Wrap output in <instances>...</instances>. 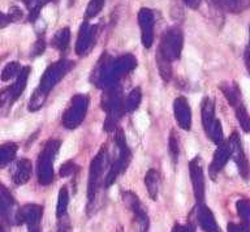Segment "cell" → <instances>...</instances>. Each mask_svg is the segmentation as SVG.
Masks as SVG:
<instances>
[{"label":"cell","instance_id":"obj_1","mask_svg":"<svg viewBox=\"0 0 250 232\" xmlns=\"http://www.w3.org/2000/svg\"><path fill=\"white\" fill-rule=\"evenodd\" d=\"M137 67V59L130 54L121 55L116 59L108 54H103L98 62L97 67L94 68L91 75V83L99 89H108V87L119 85L123 77L130 73Z\"/></svg>","mask_w":250,"mask_h":232},{"label":"cell","instance_id":"obj_3","mask_svg":"<svg viewBox=\"0 0 250 232\" xmlns=\"http://www.w3.org/2000/svg\"><path fill=\"white\" fill-rule=\"evenodd\" d=\"M115 145L119 149V157L115 162H113L111 167L108 169V173L107 176L104 177V187L105 188H109L111 185L117 180V177L120 176L121 173L125 172L126 169H128L129 163L132 161V151L129 150L128 144H126V140H125L124 132L121 128H117L115 130Z\"/></svg>","mask_w":250,"mask_h":232},{"label":"cell","instance_id":"obj_37","mask_svg":"<svg viewBox=\"0 0 250 232\" xmlns=\"http://www.w3.org/2000/svg\"><path fill=\"white\" fill-rule=\"evenodd\" d=\"M77 169H78L77 166L74 165L72 161H69V162H66L65 165L62 166V169H60V175H62V177L70 176V175H74V172H76Z\"/></svg>","mask_w":250,"mask_h":232},{"label":"cell","instance_id":"obj_2","mask_svg":"<svg viewBox=\"0 0 250 232\" xmlns=\"http://www.w3.org/2000/svg\"><path fill=\"white\" fill-rule=\"evenodd\" d=\"M102 108L105 111L107 118L104 122L105 132H112L117 129V124L120 119L125 115L124 98H123V91L120 85L108 87L105 89L101 101Z\"/></svg>","mask_w":250,"mask_h":232},{"label":"cell","instance_id":"obj_39","mask_svg":"<svg viewBox=\"0 0 250 232\" xmlns=\"http://www.w3.org/2000/svg\"><path fill=\"white\" fill-rule=\"evenodd\" d=\"M58 232H70V223L69 220L66 219V215L60 218V220H59Z\"/></svg>","mask_w":250,"mask_h":232},{"label":"cell","instance_id":"obj_38","mask_svg":"<svg viewBox=\"0 0 250 232\" xmlns=\"http://www.w3.org/2000/svg\"><path fill=\"white\" fill-rule=\"evenodd\" d=\"M250 227L248 224H245L244 222L241 223H233V222H230L227 226V232H249Z\"/></svg>","mask_w":250,"mask_h":232},{"label":"cell","instance_id":"obj_6","mask_svg":"<svg viewBox=\"0 0 250 232\" xmlns=\"http://www.w3.org/2000/svg\"><path fill=\"white\" fill-rule=\"evenodd\" d=\"M73 62L66 59H60L48 65V68L43 73L42 79H41L38 89H35V90L47 97L48 93L65 77L66 73L73 68Z\"/></svg>","mask_w":250,"mask_h":232},{"label":"cell","instance_id":"obj_8","mask_svg":"<svg viewBox=\"0 0 250 232\" xmlns=\"http://www.w3.org/2000/svg\"><path fill=\"white\" fill-rule=\"evenodd\" d=\"M201 114H202V126L203 129L206 132L207 137L210 138L211 141L220 145L223 144V128L220 120L215 118V105L208 97L202 101V106H201Z\"/></svg>","mask_w":250,"mask_h":232},{"label":"cell","instance_id":"obj_36","mask_svg":"<svg viewBox=\"0 0 250 232\" xmlns=\"http://www.w3.org/2000/svg\"><path fill=\"white\" fill-rule=\"evenodd\" d=\"M218 1L230 12H238L242 8L241 0H218Z\"/></svg>","mask_w":250,"mask_h":232},{"label":"cell","instance_id":"obj_44","mask_svg":"<svg viewBox=\"0 0 250 232\" xmlns=\"http://www.w3.org/2000/svg\"><path fill=\"white\" fill-rule=\"evenodd\" d=\"M249 32H250V28H249Z\"/></svg>","mask_w":250,"mask_h":232},{"label":"cell","instance_id":"obj_20","mask_svg":"<svg viewBox=\"0 0 250 232\" xmlns=\"http://www.w3.org/2000/svg\"><path fill=\"white\" fill-rule=\"evenodd\" d=\"M0 197H1V216H3V219H9V222H15L19 209H15V200L4 185H1V188H0Z\"/></svg>","mask_w":250,"mask_h":232},{"label":"cell","instance_id":"obj_25","mask_svg":"<svg viewBox=\"0 0 250 232\" xmlns=\"http://www.w3.org/2000/svg\"><path fill=\"white\" fill-rule=\"evenodd\" d=\"M156 67L159 71V75L164 83H168L172 77V62L168 60L166 56H163L160 52L156 51Z\"/></svg>","mask_w":250,"mask_h":232},{"label":"cell","instance_id":"obj_5","mask_svg":"<svg viewBox=\"0 0 250 232\" xmlns=\"http://www.w3.org/2000/svg\"><path fill=\"white\" fill-rule=\"evenodd\" d=\"M108 166V151L104 145L102 146L98 154L93 158L90 163L89 169V181H87V198H89V206L95 201L97 193L99 190L102 181L103 180V173L105 167Z\"/></svg>","mask_w":250,"mask_h":232},{"label":"cell","instance_id":"obj_11","mask_svg":"<svg viewBox=\"0 0 250 232\" xmlns=\"http://www.w3.org/2000/svg\"><path fill=\"white\" fill-rule=\"evenodd\" d=\"M189 172H190V180L193 185V193H194L197 204H203L205 201V173H203V162L202 158L197 155L189 163Z\"/></svg>","mask_w":250,"mask_h":232},{"label":"cell","instance_id":"obj_19","mask_svg":"<svg viewBox=\"0 0 250 232\" xmlns=\"http://www.w3.org/2000/svg\"><path fill=\"white\" fill-rule=\"evenodd\" d=\"M124 202L128 205V208L130 209L134 214V218L138 222V224H141V227H142V232H146L147 230V214L145 211L144 206L138 200V197L134 194L133 192H125L124 193Z\"/></svg>","mask_w":250,"mask_h":232},{"label":"cell","instance_id":"obj_22","mask_svg":"<svg viewBox=\"0 0 250 232\" xmlns=\"http://www.w3.org/2000/svg\"><path fill=\"white\" fill-rule=\"evenodd\" d=\"M160 184H162V180H160V173L154 169H150L145 175V185H146V189H147L148 196L151 200H158V196H159L160 190Z\"/></svg>","mask_w":250,"mask_h":232},{"label":"cell","instance_id":"obj_16","mask_svg":"<svg viewBox=\"0 0 250 232\" xmlns=\"http://www.w3.org/2000/svg\"><path fill=\"white\" fill-rule=\"evenodd\" d=\"M229 158H232V150H230L228 141L218 145V149L215 150L214 158H212L210 169H208V172H210V176L212 180H215L218 173L226 167L227 162L229 161Z\"/></svg>","mask_w":250,"mask_h":232},{"label":"cell","instance_id":"obj_43","mask_svg":"<svg viewBox=\"0 0 250 232\" xmlns=\"http://www.w3.org/2000/svg\"><path fill=\"white\" fill-rule=\"evenodd\" d=\"M244 58H245L246 69H248V72H249V75H250V43H249V46L246 47L245 55H244Z\"/></svg>","mask_w":250,"mask_h":232},{"label":"cell","instance_id":"obj_4","mask_svg":"<svg viewBox=\"0 0 250 232\" xmlns=\"http://www.w3.org/2000/svg\"><path fill=\"white\" fill-rule=\"evenodd\" d=\"M62 142L59 140L51 138L44 144L43 149L41 150L37 162V176L39 184L50 185L54 181V161Z\"/></svg>","mask_w":250,"mask_h":232},{"label":"cell","instance_id":"obj_14","mask_svg":"<svg viewBox=\"0 0 250 232\" xmlns=\"http://www.w3.org/2000/svg\"><path fill=\"white\" fill-rule=\"evenodd\" d=\"M138 24L141 28V40L145 48H150L154 43V13L151 9L141 8L138 12Z\"/></svg>","mask_w":250,"mask_h":232},{"label":"cell","instance_id":"obj_23","mask_svg":"<svg viewBox=\"0 0 250 232\" xmlns=\"http://www.w3.org/2000/svg\"><path fill=\"white\" fill-rule=\"evenodd\" d=\"M219 89L222 90V93L224 94L227 101L229 102V105L233 107V108L242 102L241 91H240L238 86L236 85V83H223L220 84Z\"/></svg>","mask_w":250,"mask_h":232},{"label":"cell","instance_id":"obj_18","mask_svg":"<svg viewBox=\"0 0 250 232\" xmlns=\"http://www.w3.org/2000/svg\"><path fill=\"white\" fill-rule=\"evenodd\" d=\"M195 216H197L199 227L205 232H222L212 211L205 204H198L195 209Z\"/></svg>","mask_w":250,"mask_h":232},{"label":"cell","instance_id":"obj_32","mask_svg":"<svg viewBox=\"0 0 250 232\" xmlns=\"http://www.w3.org/2000/svg\"><path fill=\"white\" fill-rule=\"evenodd\" d=\"M23 4L29 9L30 12V19L34 20L35 17L39 15V11L44 7V5L50 1V0H22Z\"/></svg>","mask_w":250,"mask_h":232},{"label":"cell","instance_id":"obj_35","mask_svg":"<svg viewBox=\"0 0 250 232\" xmlns=\"http://www.w3.org/2000/svg\"><path fill=\"white\" fill-rule=\"evenodd\" d=\"M46 99V95L41 94L39 91L35 90L34 93H33V95H31L30 102H29V111H33V112H34V111H38L39 108L44 105Z\"/></svg>","mask_w":250,"mask_h":232},{"label":"cell","instance_id":"obj_26","mask_svg":"<svg viewBox=\"0 0 250 232\" xmlns=\"http://www.w3.org/2000/svg\"><path fill=\"white\" fill-rule=\"evenodd\" d=\"M141 101H142V90L141 87H136L133 89L126 98L124 99V107L126 112H134L136 110H138V107L141 105Z\"/></svg>","mask_w":250,"mask_h":232},{"label":"cell","instance_id":"obj_42","mask_svg":"<svg viewBox=\"0 0 250 232\" xmlns=\"http://www.w3.org/2000/svg\"><path fill=\"white\" fill-rule=\"evenodd\" d=\"M184 3H185L188 7H190V8L198 9L201 3H202V0H184Z\"/></svg>","mask_w":250,"mask_h":232},{"label":"cell","instance_id":"obj_7","mask_svg":"<svg viewBox=\"0 0 250 232\" xmlns=\"http://www.w3.org/2000/svg\"><path fill=\"white\" fill-rule=\"evenodd\" d=\"M89 108V97L85 94H76L70 99L69 106L62 112V124L66 129H76L85 120Z\"/></svg>","mask_w":250,"mask_h":232},{"label":"cell","instance_id":"obj_40","mask_svg":"<svg viewBox=\"0 0 250 232\" xmlns=\"http://www.w3.org/2000/svg\"><path fill=\"white\" fill-rule=\"evenodd\" d=\"M44 48H46V43H44V41L39 40L38 42L35 43L34 54H33V55H34V56L41 55V54H43V52H44Z\"/></svg>","mask_w":250,"mask_h":232},{"label":"cell","instance_id":"obj_31","mask_svg":"<svg viewBox=\"0 0 250 232\" xmlns=\"http://www.w3.org/2000/svg\"><path fill=\"white\" fill-rule=\"evenodd\" d=\"M21 69H22V67L20 65L19 62H11V63H8L3 68V72H1V81L5 83V81H9L11 79H13L15 76H19Z\"/></svg>","mask_w":250,"mask_h":232},{"label":"cell","instance_id":"obj_21","mask_svg":"<svg viewBox=\"0 0 250 232\" xmlns=\"http://www.w3.org/2000/svg\"><path fill=\"white\" fill-rule=\"evenodd\" d=\"M31 162L27 158L20 159L15 165V169L12 171V180L16 185L26 184L31 176Z\"/></svg>","mask_w":250,"mask_h":232},{"label":"cell","instance_id":"obj_33","mask_svg":"<svg viewBox=\"0 0 250 232\" xmlns=\"http://www.w3.org/2000/svg\"><path fill=\"white\" fill-rule=\"evenodd\" d=\"M168 145H169V153H171L172 161H173V163H176V162H177V159H179L180 142H179V137H177V134H176L175 130H172L171 132Z\"/></svg>","mask_w":250,"mask_h":232},{"label":"cell","instance_id":"obj_24","mask_svg":"<svg viewBox=\"0 0 250 232\" xmlns=\"http://www.w3.org/2000/svg\"><path fill=\"white\" fill-rule=\"evenodd\" d=\"M17 150H19V146L15 142H7L1 145L0 148V167L1 169L7 167L8 163H11L15 159Z\"/></svg>","mask_w":250,"mask_h":232},{"label":"cell","instance_id":"obj_29","mask_svg":"<svg viewBox=\"0 0 250 232\" xmlns=\"http://www.w3.org/2000/svg\"><path fill=\"white\" fill-rule=\"evenodd\" d=\"M234 111H236V118H237L240 126H241L242 130L244 132H250V116L248 114V110L246 107L244 106V103H240L237 106L234 107Z\"/></svg>","mask_w":250,"mask_h":232},{"label":"cell","instance_id":"obj_30","mask_svg":"<svg viewBox=\"0 0 250 232\" xmlns=\"http://www.w3.org/2000/svg\"><path fill=\"white\" fill-rule=\"evenodd\" d=\"M236 209H237L238 216L241 218V222H244L250 227V200L240 198L236 202Z\"/></svg>","mask_w":250,"mask_h":232},{"label":"cell","instance_id":"obj_10","mask_svg":"<svg viewBox=\"0 0 250 232\" xmlns=\"http://www.w3.org/2000/svg\"><path fill=\"white\" fill-rule=\"evenodd\" d=\"M43 216V208L39 205L29 204L19 209L16 215V224L25 223L29 232H41V222Z\"/></svg>","mask_w":250,"mask_h":232},{"label":"cell","instance_id":"obj_9","mask_svg":"<svg viewBox=\"0 0 250 232\" xmlns=\"http://www.w3.org/2000/svg\"><path fill=\"white\" fill-rule=\"evenodd\" d=\"M184 47V34L180 28H169L164 30L160 38L158 52L166 56L168 60L175 62L180 59Z\"/></svg>","mask_w":250,"mask_h":232},{"label":"cell","instance_id":"obj_13","mask_svg":"<svg viewBox=\"0 0 250 232\" xmlns=\"http://www.w3.org/2000/svg\"><path fill=\"white\" fill-rule=\"evenodd\" d=\"M29 75H30V67H22L21 72L17 76L16 83L11 87H8V89L1 91V105L3 106L4 105L12 106L21 97V94L25 90V87H26Z\"/></svg>","mask_w":250,"mask_h":232},{"label":"cell","instance_id":"obj_27","mask_svg":"<svg viewBox=\"0 0 250 232\" xmlns=\"http://www.w3.org/2000/svg\"><path fill=\"white\" fill-rule=\"evenodd\" d=\"M70 42V30L69 28L60 29L52 38V46L59 51H65Z\"/></svg>","mask_w":250,"mask_h":232},{"label":"cell","instance_id":"obj_12","mask_svg":"<svg viewBox=\"0 0 250 232\" xmlns=\"http://www.w3.org/2000/svg\"><path fill=\"white\" fill-rule=\"evenodd\" d=\"M228 144H229L230 150H232V159L237 166L238 172L244 180H248L250 177V165L245 155V151L242 149L241 140H240L237 132H233L230 134L229 138H228Z\"/></svg>","mask_w":250,"mask_h":232},{"label":"cell","instance_id":"obj_17","mask_svg":"<svg viewBox=\"0 0 250 232\" xmlns=\"http://www.w3.org/2000/svg\"><path fill=\"white\" fill-rule=\"evenodd\" d=\"M173 112H175V119L180 128L184 130H190L191 110L185 97H177L173 101Z\"/></svg>","mask_w":250,"mask_h":232},{"label":"cell","instance_id":"obj_41","mask_svg":"<svg viewBox=\"0 0 250 232\" xmlns=\"http://www.w3.org/2000/svg\"><path fill=\"white\" fill-rule=\"evenodd\" d=\"M172 232H194V227L190 226V224H187V226H181V224H176Z\"/></svg>","mask_w":250,"mask_h":232},{"label":"cell","instance_id":"obj_34","mask_svg":"<svg viewBox=\"0 0 250 232\" xmlns=\"http://www.w3.org/2000/svg\"><path fill=\"white\" fill-rule=\"evenodd\" d=\"M105 0H90L89 5L86 8V19H93L98 16L101 11L103 9Z\"/></svg>","mask_w":250,"mask_h":232},{"label":"cell","instance_id":"obj_28","mask_svg":"<svg viewBox=\"0 0 250 232\" xmlns=\"http://www.w3.org/2000/svg\"><path fill=\"white\" fill-rule=\"evenodd\" d=\"M69 205V193L65 185L60 188L58 196V206H56V216L59 219L66 215V209Z\"/></svg>","mask_w":250,"mask_h":232},{"label":"cell","instance_id":"obj_15","mask_svg":"<svg viewBox=\"0 0 250 232\" xmlns=\"http://www.w3.org/2000/svg\"><path fill=\"white\" fill-rule=\"evenodd\" d=\"M95 34H97V26L91 25L89 21H85L80 28L78 32L77 42H76V54L78 56H83L89 54L91 47L94 46L95 41Z\"/></svg>","mask_w":250,"mask_h":232}]
</instances>
